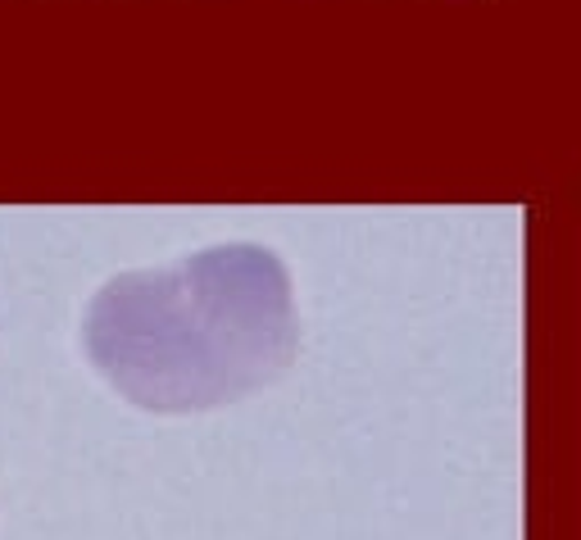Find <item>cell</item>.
Listing matches in <instances>:
<instances>
[{"label": "cell", "mask_w": 581, "mask_h": 540, "mask_svg": "<svg viewBox=\"0 0 581 540\" xmlns=\"http://www.w3.org/2000/svg\"><path fill=\"white\" fill-rule=\"evenodd\" d=\"M82 336L91 364L160 414L232 405L300 350L286 268L264 245H218L114 277L91 300Z\"/></svg>", "instance_id": "1"}]
</instances>
